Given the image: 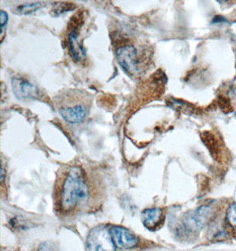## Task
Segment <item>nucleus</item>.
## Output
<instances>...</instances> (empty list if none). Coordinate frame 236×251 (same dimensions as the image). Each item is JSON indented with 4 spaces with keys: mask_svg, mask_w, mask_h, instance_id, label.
Listing matches in <instances>:
<instances>
[{
    "mask_svg": "<svg viewBox=\"0 0 236 251\" xmlns=\"http://www.w3.org/2000/svg\"><path fill=\"white\" fill-rule=\"evenodd\" d=\"M214 215L213 208L203 205L185 214L181 221L182 229L188 234H197L214 221Z\"/></svg>",
    "mask_w": 236,
    "mask_h": 251,
    "instance_id": "nucleus-4",
    "label": "nucleus"
},
{
    "mask_svg": "<svg viewBox=\"0 0 236 251\" xmlns=\"http://www.w3.org/2000/svg\"><path fill=\"white\" fill-rule=\"evenodd\" d=\"M115 247L111 230L105 226H96L88 235V251H115Z\"/></svg>",
    "mask_w": 236,
    "mask_h": 251,
    "instance_id": "nucleus-5",
    "label": "nucleus"
},
{
    "mask_svg": "<svg viewBox=\"0 0 236 251\" xmlns=\"http://www.w3.org/2000/svg\"><path fill=\"white\" fill-rule=\"evenodd\" d=\"M142 221L149 230H156L164 222V213L160 208H149L142 212Z\"/></svg>",
    "mask_w": 236,
    "mask_h": 251,
    "instance_id": "nucleus-8",
    "label": "nucleus"
},
{
    "mask_svg": "<svg viewBox=\"0 0 236 251\" xmlns=\"http://www.w3.org/2000/svg\"><path fill=\"white\" fill-rule=\"evenodd\" d=\"M92 103V96L80 89H67L54 97L58 112L65 121L77 125L85 121Z\"/></svg>",
    "mask_w": 236,
    "mask_h": 251,
    "instance_id": "nucleus-2",
    "label": "nucleus"
},
{
    "mask_svg": "<svg viewBox=\"0 0 236 251\" xmlns=\"http://www.w3.org/2000/svg\"><path fill=\"white\" fill-rule=\"evenodd\" d=\"M91 196L89 178L83 167H65L59 174L55 198L57 207L62 213L70 214L83 209Z\"/></svg>",
    "mask_w": 236,
    "mask_h": 251,
    "instance_id": "nucleus-1",
    "label": "nucleus"
},
{
    "mask_svg": "<svg viewBox=\"0 0 236 251\" xmlns=\"http://www.w3.org/2000/svg\"><path fill=\"white\" fill-rule=\"evenodd\" d=\"M12 87L14 96L19 100H37L41 97V92L35 84L21 75H15L12 78Z\"/></svg>",
    "mask_w": 236,
    "mask_h": 251,
    "instance_id": "nucleus-6",
    "label": "nucleus"
},
{
    "mask_svg": "<svg viewBox=\"0 0 236 251\" xmlns=\"http://www.w3.org/2000/svg\"><path fill=\"white\" fill-rule=\"evenodd\" d=\"M115 56L119 65L130 75L141 73L149 60L148 54L142 50L140 44H135L129 39H127V43L122 42L116 47Z\"/></svg>",
    "mask_w": 236,
    "mask_h": 251,
    "instance_id": "nucleus-3",
    "label": "nucleus"
},
{
    "mask_svg": "<svg viewBox=\"0 0 236 251\" xmlns=\"http://www.w3.org/2000/svg\"><path fill=\"white\" fill-rule=\"evenodd\" d=\"M0 21H1V33H2L1 39H3L4 38V27L7 25V22H8V15L3 10L1 11V14H0Z\"/></svg>",
    "mask_w": 236,
    "mask_h": 251,
    "instance_id": "nucleus-12",
    "label": "nucleus"
},
{
    "mask_svg": "<svg viewBox=\"0 0 236 251\" xmlns=\"http://www.w3.org/2000/svg\"><path fill=\"white\" fill-rule=\"evenodd\" d=\"M37 251H59L57 246L50 242L41 243Z\"/></svg>",
    "mask_w": 236,
    "mask_h": 251,
    "instance_id": "nucleus-11",
    "label": "nucleus"
},
{
    "mask_svg": "<svg viewBox=\"0 0 236 251\" xmlns=\"http://www.w3.org/2000/svg\"><path fill=\"white\" fill-rule=\"evenodd\" d=\"M111 233H112L115 246L119 249L128 250V249L136 247L137 244L136 235L131 233L129 230L126 229L122 226H115L111 230Z\"/></svg>",
    "mask_w": 236,
    "mask_h": 251,
    "instance_id": "nucleus-7",
    "label": "nucleus"
},
{
    "mask_svg": "<svg viewBox=\"0 0 236 251\" xmlns=\"http://www.w3.org/2000/svg\"><path fill=\"white\" fill-rule=\"evenodd\" d=\"M223 226L228 235L236 240V202L230 203L226 209Z\"/></svg>",
    "mask_w": 236,
    "mask_h": 251,
    "instance_id": "nucleus-9",
    "label": "nucleus"
},
{
    "mask_svg": "<svg viewBox=\"0 0 236 251\" xmlns=\"http://www.w3.org/2000/svg\"><path fill=\"white\" fill-rule=\"evenodd\" d=\"M44 6V4L36 2V3H31V4H20L17 5L13 13H19V14H30L38 11L39 9Z\"/></svg>",
    "mask_w": 236,
    "mask_h": 251,
    "instance_id": "nucleus-10",
    "label": "nucleus"
}]
</instances>
